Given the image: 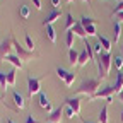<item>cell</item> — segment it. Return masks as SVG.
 I'll return each mask as SVG.
<instances>
[{
	"mask_svg": "<svg viewBox=\"0 0 123 123\" xmlns=\"http://www.w3.org/2000/svg\"><path fill=\"white\" fill-rule=\"evenodd\" d=\"M99 79H87L80 84V87H77V94H86L89 99L99 91Z\"/></svg>",
	"mask_w": 123,
	"mask_h": 123,
	"instance_id": "obj_1",
	"label": "cell"
},
{
	"mask_svg": "<svg viewBox=\"0 0 123 123\" xmlns=\"http://www.w3.org/2000/svg\"><path fill=\"white\" fill-rule=\"evenodd\" d=\"M41 92V77H27V94L33 98Z\"/></svg>",
	"mask_w": 123,
	"mask_h": 123,
	"instance_id": "obj_2",
	"label": "cell"
},
{
	"mask_svg": "<svg viewBox=\"0 0 123 123\" xmlns=\"http://www.w3.org/2000/svg\"><path fill=\"white\" fill-rule=\"evenodd\" d=\"M96 62H101V65H103V68H104L106 75L110 74V70H111V67H113V56H111V53L103 51L101 55H98V56H96Z\"/></svg>",
	"mask_w": 123,
	"mask_h": 123,
	"instance_id": "obj_3",
	"label": "cell"
},
{
	"mask_svg": "<svg viewBox=\"0 0 123 123\" xmlns=\"http://www.w3.org/2000/svg\"><path fill=\"white\" fill-rule=\"evenodd\" d=\"M12 44H14V51H15V55H17L21 60H31V58L34 56V53H33V51L26 50L24 46H22V44H19L14 38H12Z\"/></svg>",
	"mask_w": 123,
	"mask_h": 123,
	"instance_id": "obj_4",
	"label": "cell"
},
{
	"mask_svg": "<svg viewBox=\"0 0 123 123\" xmlns=\"http://www.w3.org/2000/svg\"><path fill=\"white\" fill-rule=\"evenodd\" d=\"M12 50H14L12 38H5L2 43H0V56H2V58H5V56L12 55Z\"/></svg>",
	"mask_w": 123,
	"mask_h": 123,
	"instance_id": "obj_5",
	"label": "cell"
},
{
	"mask_svg": "<svg viewBox=\"0 0 123 123\" xmlns=\"http://www.w3.org/2000/svg\"><path fill=\"white\" fill-rule=\"evenodd\" d=\"M115 94V89H113V86H106V87H101L98 92L92 98H89L87 101H92V99H96V98H104V99H108V98H111Z\"/></svg>",
	"mask_w": 123,
	"mask_h": 123,
	"instance_id": "obj_6",
	"label": "cell"
},
{
	"mask_svg": "<svg viewBox=\"0 0 123 123\" xmlns=\"http://www.w3.org/2000/svg\"><path fill=\"white\" fill-rule=\"evenodd\" d=\"M63 111H65V104H60L58 108H55V110L50 113L48 121H50V123H60L62 116H63Z\"/></svg>",
	"mask_w": 123,
	"mask_h": 123,
	"instance_id": "obj_7",
	"label": "cell"
},
{
	"mask_svg": "<svg viewBox=\"0 0 123 123\" xmlns=\"http://www.w3.org/2000/svg\"><path fill=\"white\" fill-rule=\"evenodd\" d=\"M39 106L43 108V110H46L48 113H51L53 110H51V101H50V98H48V94L46 92H39Z\"/></svg>",
	"mask_w": 123,
	"mask_h": 123,
	"instance_id": "obj_8",
	"label": "cell"
},
{
	"mask_svg": "<svg viewBox=\"0 0 123 123\" xmlns=\"http://www.w3.org/2000/svg\"><path fill=\"white\" fill-rule=\"evenodd\" d=\"M12 99H14V104H15V110H22V108L26 106L24 96L21 94L19 91H12Z\"/></svg>",
	"mask_w": 123,
	"mask_h": 123,
	"instance_id": "obj_9",
	"label": "cell"
},
{
	"mask_svg": "<svg viewBox=\"0 0 123 123\" xmlns=\"http://www.w3.org/2000/svg\"><path fill=\"white\" fill-rule=\"evenodd\" d=\"M65 104H67L68 108H72L75 115L80 113V99H79V98H67V99H65Z\"/></svg>",
	"mask_w": 123,
	"mask_h": 123,
	"instance_id": "obj_10",
	"label": "cell"
},
{
	"mask_svg": "<svg viewBox=\"0 0 123 123\" xmlns=\"http://www.w3.org/2000/svg\"><path fill=\"white\" fill-rule=\"evenodd\" d=\"M113 89H115V94H120L123 91V72L121 70H116V80L113 84Z\"/></svg>",
	"mask_w": 123,
	"mask_h": 123,
	"instance_id": "obj_11",
	"label": "cell"
},
{
	"mask_svg": "<svg viewBox=\"0 0 123 123\" xmlns=\"http://www.w3.org/2000/svg\"><path fill=\"white\" fill-rule=\"evenodd\" d=\"M60 15H62V10L60 9H53L51 12H50V15L46 17L44 21H43V26H48V24H53L56 19H60Z\"/></svg>",
	"mask_w": 123,
	"mask_h": 123,
	"instance_id": "obj_12",
	"label": "cell"
},
{
	"mask_svg": "<svg viewBox=\"0 0 123 123\" xmlns=\"http://www.w3.org/2000/svg\"><path fill=\"white\" fill-rule=\"evenodd\" d=\"M72 31H74V34H75V36H79V38H82V39L87 36L86 29H84V26H82L80 22H75V26L72 27Z\"/></svg>",
	"mask_w": 123,
	"mask_h": 123,
	"instance_id": "obj_13",
	"label": "cell"
},
{
	"mask_svg": "<svg viewBox=\"0 0 123 123\" xmlns=\"http://www.w3.org/2000/svg\"><path fill=\"white\" fill-rule=\"evenodd\" d=\"M5 60L7 62H10V63L14 65V68H22V60L17 56V55H9V56H5Z\"/></svg>",
	"mask_w": 123,
	"mask_h": 123,
	"instance_id": "obj_14",
	"label": "cell"
},
{
	"mask_svg": "<svg viewBox=\"0 0 123 123\" xmlns=\"http://www.w3.org/2000/svg\"><path fill=\"white\" fill-rule=\"evenodd\" d=\"M68 63L74 67V65H79V51L70 48L68 50Z\"/></svg>",
	"mask_w": 123,
	"mask_h": 123,
	"instance_id": "obj_15",
	"label": "cell"
},
{
	"mask_svg": "<svg viewBox=\"0 0 123 123\" xmlns=\"http://www.w3.org/2000/svg\"><path fill=\"white\" fill-rule=\"evenodd\" d=\"M96 38H98V41L101 43V46H103V50H104V51H108V53H110V50H111V41H110V39H108L106 36H103V34H98Z\"/></svg>",
	"mask_w": 123,
	"mask_h": 123,
	"instance_id": "obj_16",
	"label": "cell"
},
{
	"mask_svg": "<svg viewBox=\"0 0 123 123\" xmlns=\"http://www.w3.org/2000/svg\"><path fill=\"white\" fill-rule=\"evenodd\" d=\"M46 27V36H48V39L51 43H56V31L53 27V24H48V26H44Z\"/></svg>",
	"mask_w": 123,
	"mask_h": 123,
	"instance_id": "obj_17",
	"label": "cell"
},
{
	"mask_svg": "<svg viewBox=\"0 0 123 123\" xmlns=\"http://www.w3.org/2000/svg\"><path fill=\"white\" fill-rule=\"evenodd\" d=\"M120 34H121V24H120V21H116L115 26H113V41H115V43H118Z\"/></svg>",
	"mask_w": 123,
	"mask_h": 123,
	"instance_id": "obj_18",
	"label": "cell"
},
{
	"mask_svg": "<svg viewBox=\"0 0 123 123\" xmlns=\"http://www.w3.org/2000/svg\"><path fill=\"white\" fill-rule=\"evenodd\" d=\"M87 62H91L89 60V55H87V51H86V48L79 53V67H84V65H87Z\"/></svg>",
	"mask_w": 123,
	"mask_h": 123,
	"instance_id": "obj_19",
	"label": "cell"
},
{
	"mask_svg": "<svg viewBox=\"0 0 123 123\" xmlns=\"http://www.w3.org/2000/svg\"><path fill=\"white\" fill-rule=\"evenodd\" d=\"M98 118H99V121H101V123H108V103L101 108V111H99Z\"/></svg>",
	"mask_w": 123,
	"mask_h": 123,
	"instance_id": "obj_20",
	"label": "cell"
},
{
	"mask_svg": "<svg viewBox=\"0 0 123 123\" xmlns=\"http://www.w3.org/2000/svg\"><path fill=\"white\" fill-rule=\"evenodd\" d=\"M113 67L116 70H123V56L121 55H115L113 56Z\"/></svg>",
	"mask_w": 123,
	"mask_h": 123,
	"instance_id": "obj_21",
	"label": "cell"
},
{
	"mask_svg": "<svg viewBox=\"0 0 123 123\" xmlns=\"http://www.w3.org/2000/svg\"><path fill=\"white\" fill-rule=\"evenodd\" d=\"M74 38H75V34H74V31H72V29L65 33V43H67V46H68V50L74 46Z\"/></svg>",
	"mask_w": 123,
	"mask_h": 123,
	"instance_id": "obj_22",
	"label": "cell"
},
{
	"mask_svg": "<svg viewBox=\"0 0 123 123\" xmlns=\"http://www.w3.org/2000/svg\"><path fill=\"white\" fill-rule=\"evenodd\" d=\"M65 19H67V21H65V29H67V31H70V29L75 26V19H74V15H72L70 12L65 15Z\"/></svg>",
	"mask_w": 123,
	"mask_h": 123,
	"instance_id": "obj_23",
	"label": "cell"
},
{
	"mask_svg": "<svg viewBox=\"0 0 123 123\" xmlns=\"http://www.w3.org/2000/svg\"><path fill=\"white\" fill-rule=\"evenodd\" d=\"M7 86H9V82H7V74L0 70V89L5 92V91H7Z\"/></svg>",
	"mask_w": 123,
	"mask_h": 123,
	"instance_id": "obj_24",
	"label": "cell"
},
{
	"mask_svg": "<svg viewBox=\"0 0 123 123\" xmlns=\"http://www.w3.org/2000/svg\"><path fill=\"white\" fill-rule=\"evenodd\" d=\"M7 82H9V86H14L15 84V68H10L7 72Z\"/></svg>",
	"mask_w": 123,
	"mask_h": 123,
	"instance_id": "obj_25",
	"label": "cell"
},
{
	"mask_svg": "<svg viewBox=\"0 0 123 123\" xmlns=\"http://www.w3.org/2000/svg\"><path fill=\"white\" fill-rule=\"evenodd\" d=\"M19 14H21V17H22V19H27V17H29V14H31V9H29V5H21V10H19Z\"/></svg>",
	"mask_w": 123,
	"mask_h": 123,
	"instance_id": "obj_26",
	"label": "cell"
},
{
	"mask_svg": "<svg viewBox=\"0 0 123 123\" xmlns=\"http://www.w3.org/2000/svg\"><path fill=\"white\" fill-rule=\"evenodd\" d=\"M84 29H86V33H87V36H98V33H96V26H94V24H89V26H84Z\"/></svg>",
	"mask_w": 123,
	"mask_h": 123,
	"instance_id": "obj_27",
	"label": "cell"
},
{
	"mask_svg": "<svg viewBox=\"0 0 123 123\" xmlns=\"http://www.w3.org/2000/svg\"><path fill=\"white\" fill-rule=\"evenodd\" d=\"M74 80H75V74H74V72H68V75L63 79V82H65L67 87H70V86L74 84Z\"/></svg>",
	"mask_w": 123,
	"mask_h": 123,
	"instance_id": "obj_28",
	"label": "cell"
},
{
	"mask_svg": "<svg viewBox=\"0 0 123 123\" xmlns=\"http://www.w3.org/2000/svg\"><path fill=\"white\" fill-rule=\"evenodd\" d=\"M82 26H89V24H96V19H92V17H87V15H84V17H80L79 21Z\"/></svg>",
	"mask_w": 123,
	"mask_h": 123,
	"instance_id": "obj_29",
	"label": "cell"
},
{
	"mask_svg": "<svg viewBox=\"0 0 123 123\" xmlns=\"http://www.w3.org/2000/svg\"><path fill=\"white\" fill-rule=\"evenodd\" d=\"M26 48H27L29 51L34 50V41H33V38H31L29 34H26Z\"/></svg>",
	"mask_w": 123,
	"mask_h": 123,
	"instance_id": "obj_30",
	"label": "cell"
},
{
	"mask_svg": "<svg viewBox=\"0 0 123 123\" xmlns=\"http://www.w3.org/2000/svg\"><path fill=\"white\" fill-rule=\"evenodd\" d=\"M92 50H94V53H96V56L98 55H101L104 50H103V46H101V43L98 41V43H94V44H92Z\"/></svg>",
	"mask_w": 123,
	"mask_h": 123,
	"instance_id": "obj_31",
	"label": "cell"
},
{
	"mask_svg": "<svg viewBox=\"0 0 123 123\" xmlns=\"http://www.w3.org/2000/svg\"><path fill=\"white\" fill-rule=\"evenodd\" d=\"M63 115L68 118V120H72L74 116H75V113H74V110H72V108H68L67 104H65V111H63Z\"/></svg>",
	"mask_w": 123,
	"mask_h": 123,
	"instance_id": "obj_32",
	"label": "cell"
},
{
	"mask_svg": "<svg viewBox=\"0 0 123 123\" xmlns=\"http://www.w3.org/2000/svg\"><path fill=\"white\" fill-rule=\"evenodd\" d=\"M56 75L60 77V79H65V77L68 75V72H67L65 68H62V67H58V68H56Z\"/></svg>",
	"mask_w": 123,
	"mask_h": 123,
	"instance_id": "obj_33",
	"label": "cell"
},
{
	"mask_svg": "<svg viewBox=\"0 0 123 123\" xmlns=\"http://www.w3.org/2000/svg\"><path fill=\"white\" fill-rule=\"evenodd\" d=\"M120 12H123V0H121V2H120L115 9H113V12H111V14H113V15H118Z\"/></svg>",
	"mask_w": 123,
	"mask_h": 123,
	"instance_id": "obj_34",
	"label": "cell"
},
{
	"mask_svg": "<svg viewBox=\"0 0 123 123\" xmlns=\"http://www.w3.org/2000/svg\"><path fill=\"white\" fill-rule=\"evenodd\" d=\"M24 123H39V121H38V120H34V118H33V115H27Z\"/></svg>",
	"mask_w": 123,
	"mask_h": 123,
	"instance_id": "obj_35",
	"label": "cell"
},
{
	"mask_svg": "<svg viewBox=\"0 0 123 123\" xmlns=\"http://www.w3.org/2000/svg\"><path fill=\"white\" fill-rule=\"evenodd\" d=\"M33 5H34V9H38V10L43 7V5H41V0H33Z\"/></svg>",
	"mask_w": 123,
	"mask_h": 123,
	"instance_id": "obj_36",
	"label": "cell"
},
{
	"mask_svg": "<svg viewBox=\"0 0 123 123\" xmlns=\"http://www.w3.org/2000/svg\"><path fill=\"white\" fill-rule=\"evenodd\" d=\"M51 5H53V9H58L60 7V0H51Z\"/></svg>",
	"mask_w": 123,
	"mask_h": 123,
	"instance_id": "obj_37",
	"label": "cell"
},
{
	"mask_svg": "<svg viewBox=\"0 0 123 123\" xmlns=\"http://www.w3.org/2000/svg\"><path fill=\"white\" fill-rule=\"evenodd\" d=\"M118 21H123V12H120V14H118Z\"/></svg>",
	"mask_w": 123,
	"mask_h": 123,
	"instance_id": "obj_38",
	"label": "cell"
},
{
	"mask_svg": "<svg viewBox=\"0 0 123 123\" xmlns=\"http://www.w3.org/2000/svg\"><path fill=\"white\" fill-rule=\"evenodd\" d=\"M118 98H120V101L123 103V91H121V92H120V94H118Z\"/></svg>",
	"mask_w": 123,
	"mask_h": 123,
	"instance_id": "obj_39",
	"label": "cell"
},
{
	"mask_svg": "<svg viewBox=\"0 0 123 123\" xmlns=\"http://www.w3.org/2000/svg\"><path fill=\"white\" fill-rule=\"evenodd\" d=\"M82 123H92L91 120H86V118H82Z\"/></svg>",
	"mask_w": 123,
	"mask_h": 123,
	"instance_id": "obj_40",
	"label": "cell"
},
{
	"mask_svg": "<svg viewBox=\"0 0 123 123\" xmlns=\"http://www.w3.org/2000/svg\"><path fill=\"white\" fill-rule=\"evenodd\" d=\"M120 121L123 123V110H121V116H120Z\"/></svg>",
	"mask_w": 123,
	"mask_h": 123,
	"instance_id": "obj_41",
	"label": "cell"
},
{
	"mask_svg": "<svg viewBox=\"0 0 123 123\" xmlns=\"http://www.w3.org/2000/svg\"><path fill=\"white\" fill-rule=\"evenodd\" d=\"M74 2V0H65V4H72Z\"/></svg>",
	"mask_w": 123,
	"mask_h": 123,
	"instance_id": "obj_42",
	"label": "cell"
},
{
	"mask_svg": "<svg viewBox=\"0 0 123 123\" xmlns=\"http://www.w3.org/2000/svg\"><path fill=\"white\" fill-rule=\"evenodd\" d=\"M0 101H2V103H4V104H5V101H4V99H2V98H0ZM5 106H7V104H5Z\"/></svg>",
	"mask_w": 123,
	"mask_h": 123,
	"instance_id": "obj_43",
	"label": "cell"
},
{
	"mask_svg": "<svg viewBox=\"0 0 123 123\" xmlns=\"http://www.w3.org/2000/svg\"><path fill=\"white\" fill-rule=\"evenodd\" d=\"M7 123H14V121H12V120H7Z\"/></svg>",
	"mask_w": 123,
	"mask_h": 123,
	"instance_id": "obj_44",
	"label": "cell"
},
{
	"mask_svg": "<svg viewBox=\"0 0 123 123\" xmlns=\"http://www.w3.org/2000/svg\"><path fill=\"white\" fill-rule=\"evenodd\" d=\"M82 2H87V4H89V2H91V0H82Z\"/></svg>",
	"mask_w": 123,
	"mask_h": 123,
	"instance_id": "obj_45",
	"label": "cell"
},
{
	"mask_svg": "<svg viewBox=\"0 0 123 123\" xmlns=\"http://www.w3.org/2000/svg\"><path fill=\"white\" fill-rule=\"evenodd\" d=\"M121 56H123V46H121Z\"/></svg>",
	"mask_w": 123,
	"mask_h": 123,
	"instance_id": "obj_46",
	"label": "cell"
},
{
	"mask_svg": "<svg viewBox=\"0 0 123 123\" xmlns=\"http://www.w3.org/2000/svg\"><path fill=\"white\" fill-rule=\"evenodd\" d=\"M46 123H50V121H46Z\"/></svg>",
	"mask_w": 123,
	"mask_h": 123,
	"instance_id": "obj_47",
	"label": "cell"
},
{
	"mask_svg": "<svg viewBox=\"0 0 123 123\" xmlns=\"http://www.w3.org/2000/svg\"><path fill=\"white\" fill-rule=\"evenodd\" d=\"M120 2H121V0H120Z\"/></svg>",
	"mask_w": 123,
	"mask_h": 123,
	"instance_id": "obj_48",
	"label": "cell"
},
{
	"mask_svg": "<svg viewBox=\"0 0 123 123\" xmlns=\"http://www.w3.org/2000/svg\"><path fill=\"white\" fill-rule=\"evenodd\" d=\"M121 72H123V70H121Z\"/></svg>",
	"mask_w": 123,
	"mask_h": 123,
	"instance_id": "obj_49",
	"label": "cell"
}]
</instances>
